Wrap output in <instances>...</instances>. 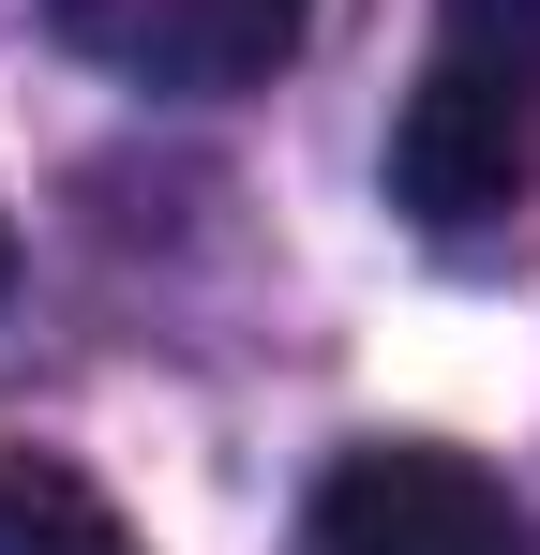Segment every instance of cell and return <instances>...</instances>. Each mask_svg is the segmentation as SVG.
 <instances>
[{
  "label": "cell",
  "instance_id": "277c9868",
  "mask_svg": "<svg viewBox=\"0 0 540 555\" xmlns=\"http://www.w3.org/2000/svg\"><path fill=\"white\" fill-rule=\"evenodd\" d=\"M0 555H151V541L105 511V480L15 451V465H0Z\"/></svg>",
  "mask_w": 540,
  "mask_h": 555
},
{
  "label": "cell",
  "instance_id": "7a4b0ae2",
  "mask_svg": "<svg viewBox=\"0 0 540 555\" xmlns=\"http://www.w3.org/2000/svg\"><path fill=\"white\" fill-rule=\"evenodd\" d=\"M526 105L540 76H496V61H421V91H406V120H390V195L436 225V241H465V225H496L511 195H526Z\"/></svg>",
  "mask_w": 540,
  "mask_h": 555
},
{
  "label": "cell",
  "instance_id": "6da1fadb",
  "mask_svg": "<svg viewBox=\"0 0 540 555\" xmlns=\"http://www.w3.org/2000/svg\"><path fill=\"white\" fill-rule=\"evenodd\" d=\"M300 15L316 0H46V30L76 46L90 76H120V91H270L285 61H300Z\"/></svg>",
  "mask_w": 540,
  "mask_h": 555
},
{
  "label": "cell",
  "instance_id": "8992f818",
  "mask_svg": "<svg viewBox=\"0 0 540 555\" xmlns=\"http://www.w3.org/2000/svg\"><path fill=\"white\" fill-rule=\"evenodd\" d=\"M0 271H15V241H0Z\"/></svg>",
  "mask_w": 540,
  "mask_h": 555
},
{
  "label": "cell",
  "instance_id": "3957f363",
  "mask_svg": "<svg viewBox=\"0 0 540 555\" xmlns=\"http://www.w3.org/2000/svg\"><path fill=\"white\" fill-rule=\"evenodd\" d=\"M316 555H540V526L511 511V480H480L465 451L375 436L316 480Z\"/></svg>",
  "mask_w": 540,
  "mask_h": 555
},
{
  "label": "cell",
  "instance_id": "5b68a950",
  "mask_svg": "<svg viewBox=\"0 0 540 555\" xmlns=\"http://www.w3.org/2000/svg\"><path fill=\"white\" fill-rule=\"evenodd\" d=\"M450 61H496V76H540V0H436Z\"/></svg>",
  "mask_w": 540,
  "mask_h": 555
}]
</instances>
